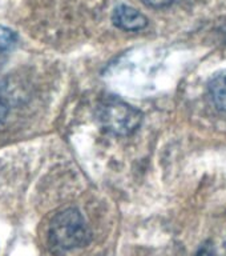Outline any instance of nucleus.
I'll use <instances>...</instances> for the list:
<instances>
[{"instance_id": "2", "label": "nucleus", "mask_w": 226, "mask_h": 256, "mask_svg": "<svg viewBox=\"0 0 226 256\" xmlns=\"http://www.w3.org/2000/svg\"><path fill=\"white\" fill-rule=\"evenodd\" d=\"M97 116L104 130L116 136L132 135L143 123V112L113 96L101 102Z\"/></svg>"}, {"instance_id": "5", "label": "nucleus", "mask_w": 226, "mask_h": 256, "mask_svg": "<svg viewBox=\"0 0 226 256\" xmlns=\"http://www.w3.org/2000/svg\"><path fill=\"white\" fill-rule=\"evenodd\" d=\"M17 43V35L11 28L0 26V54L7 52L15 47Z\"/></svg>"}, {"instance_id": "8", "label": "nucleus", "mask_w": 226, "mask_h": 256, "mask_svg": "<svg viewBox=\"0 0 226 256\" xmlns=\"http://www.w3.org/2000/svg\"><path fill=\"white\" fill-rule=\"evenodd\" d=\"M196 256H213V248H212L211 244H205L200 248Z\"/></svg>"}, {"instance_id": "4", "label": "nucleus", "mask_w": 226, "mask_h": 256, "mask_svg": "<svg viewBox=\"0 0 226 256\" xmlns=\"http://www.w3.org/2000/svg\"><path fill=\"white\" fill-rule=\"evenodd\" d=\"M208 95L216 110L226 112V70L217 72L209 80Z\"/></svg>"}, {"instance_id": "7", "label": "nucleus", "mask_w": 226, "mask_h": 256, "mask_svg": "<svg viewBox=\"0 0 226 256\" xmlns=\"http://www.w3.org/2000/svg\"><path fill=\"white\" fill-rule=\"evenodd\" d=\"M8 115V104L7 102L0 96V123L4 122V119L7 118Z\"/></svg>"}, {"instance_id": "6", "label": "nucleus", "mask_w": 226, "mask_h": 256, "mask_svg": "<svg viewBox=\"0 0 226 256\" xmlns=\"http://www.w3.org/2000/svg\"><path fill=\"white\" fill-rule=\"evenodd\" d=\"M175 0H143V3L149 8H156V10H160V8H167L169 7Z\"/></svg>"}, {"instance_id": "3", "label": "nucleus", "mask_w": 226, "mask_h": 256, "mask_svg": "<svg viewBox=\"0 0 226 256\" xmlns=\"http://www.w3.org/2000/svg\"><path fill=\"white\" fill-rule=\"evenodd\" d=\"M112 22L123 31H141L148 26L147 16L127 4H120L115 8Z\"/></svg>"}, {"instance_id": "1", "label": "nucleus", "mask_w": 226, "mask_h": 256, "mask_svg": "<svg viewBox=\"0 0 226 256\" xmlns=\"http://www.w3.org/2000/svg\"><path fill=\"white\" fill-rule=\"evenodd\" d=\"M91 231L77 208H65L53 216L48 228V243L56 252L87 246Z\"/></svg>"}]
</instances>
